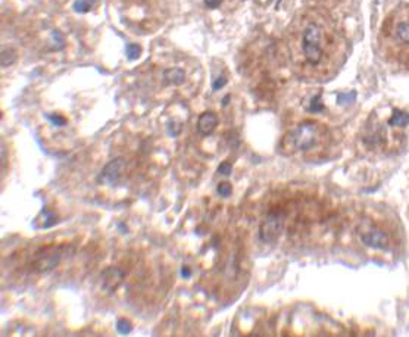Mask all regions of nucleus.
<instances>
[{
    "instance_id": "f257e3e1",
    "label": "nucleus",
    "mask_w": 409,
    "mask_h": 337,
    "mask_svg": "<svg viewBox=\"0 0 409 337\" xmlns=\"http://www.w3.org/2000/svg\"><path fill=\"white\" fill-rule=\"evenodd\" d=\"M324 36V28L316 23H309L302 31L300 49L305 64L311 68L319 67L325 58Z\"/></svg>"
},
{
    "instance_id": "f03ea898",
    "label": "nucleus",
    "mask_w": 409,
    "mask_h": 337,
    "mask_svg": "<svg viewBox=\"0 0 409 337\" xmlns=\"http://www.w3.org/2000/svg\"><path fill=\"white\" fill-rule=\"evenodd\" d=\"M319 136V130L318 125L312 122V121H305L302 124H299L294 131L290 134L291 139V146L294 150L299 152H308L311 150L313 146L316 145Z\"/></svg>"
},
{
    "instance_id": "7ed1b4c3",
    "label": "nucleus",
    "mask_w": 409,
    "mask_h": 337,
    "mask_svg": "<svg viewBox=\"0 0 409 337\" xmlns=\"http://www.w3.org/2000/svg\"><path fill=\"white\" fill-rule=\"evenodd\" d=\"M62 259V249L49 246L46 249H42L36 253L34 261H33V268L36 272H48L52 271L56 265Z\"/></svg>"
},
{
    "instance_id": "20e7f679",
    "label": "nucleus",
    "mask_w": 409,
    "mask_h": 337,
    "mask_svg": "<svg viewBox=\"0 0 409 337\" xmlns=\"http://www.w3.org/2000/svg\"><path fill=\"white\" fill-rule=\"evenodd\" d=\"M281 231H283V215L278 212H271L261 222L259 237L264 243H272L278 239Z\"/></svg>"
},
{
    "instance_id": "39448f33",
    "label": "nucleus",
    "mask_w": 409,
    "mask_h": 337,
    "mask_svg": "<svg viewBox=\"0 0 409 337\" xmlns=\"http://www.w3.org/2000/svg\"><path fill=\"white\" fill-rule=\"evenodd\" d=\"M122 168H124V159L122 158L112 159L100 171V174L97 177V183L105 184V186H114L120 180Z\"/></svg>"
},
{
    "instance_id": "423d86ee",
    "label": "nucleus",
    "mask_w": 409,
    "mask_h": 337,
    "mask_svg": "<svg viewBox=\"0 0 409 337\" xmlns=\"http://www.w3.org/2000/svg\"><path fill=\"white\" fill-rule=\"evenodd\" d=\"M361 240L368 247H374V249H385L388 246V236L378 228H371L362 233Z\"/></svg>"
},
{
    "instance_id": "0eeeda50",
    "label": "nucleus",
    "mask_w": 409,
    "mask_h": 337,
    "mask_svg": "<svg viewBox=\"0 0 409 337\" xmlns=\"http://www.w3.org/2000/svg\"><path fill=\"white\" fill-rule=\"evenodd\" d=\"M124 271L120 268H109L103 274V290L109 294L115 293L124 280Z\"/></svg>"
},
{
    "instance_id": "6e6552de",
    "label": "nucleus",
    "mask_w": 409,
    "mask_h": 337,
    "mask_svg": "<svg viewBox=\"0 0 409 337\" xmlns=\"http://www.w3.org/2000/svg\"><path fill=\"white\" fill-rule=\"evenodd\" d=\"M218 127V117L215 112L212 111H206L203 114H200L199 120H197V131L202 136H211L215 128Z\"/></svg>"
},
{
    "instance_id": "1a4fd4ad",
    "label": "nucleus",
    "mask_w": 409,
    "mask_h": 337,
    "mask_svg": "<svg viewBox=\"0 0 409 337\" xmlns=\"http://www.w3.org/2000/svg\"><path fill=\"white\" fill-rule=\"evenodd\" d=\"M164 80L169 86H181L186 81V73L181 68H169L164 73Z\"/></svg>"
},
{
    "instance_id": "9d476101",
    "label": "nucleus",
    "mask_w": 409,
    "mask_h": 337,
    "mask_svg": "<svg viewBox=\"0 0 409 337\" xmlns=\"http://www.w3.org/2000/svg\"><path fill=\"white\" fill-rule=\"evenodd\" d=\"M388 124L391 127H400V128H403V127H406L409 124V114L405 112V111H400V109H394L391 118L388 121Z\"/></svg>"
},
{
    "instance_id": "9b49d317",
    "label": "nucleus",
    "mask_w": 409,
    "mask_h": 337,
    "mask_svg": "<svg viewBox=\"0 0 409 337\" xmlns=\"http://www.w3.org/2000/svg\"><path fill=\"white\" fill-rule=\"evenodd\" d=\"M17 59H18V55H17V52H15L14 49L12 48L2 49V59H0L2 68H8V67L14 65Z\"/></svg>"
},
{
    "instance_id": "f8f14e48",
    "label": "nucleus",
    "mask_w": 409,
    "mask_h": 337,
    "mask_svg": "<svg viewBox=\"0 0 409 337\" xmlns=\"http://www.w3.org/2000/svg\"><path fill=\"white\" fill-rule=\"evenodd\" d=\"M396 37L399 42L409 46V23L403 21V23H399L396 25Z\"/></svg>"
},
{
    "instance_id": "ddd939ff",
    "label": "nucleus",
    "mask_w": 409,
    "mask_h": 337,
    "mask_svg": "<svg viewBox=\"0 0 409 337\" xmlns=\"http://www.w3.org/2000/svg\"><path fill=\"white\" fill-rule=\"evenodd\" d=\"M93 3H95V0H75L73 8L77 14H87L92 9Z\"/></svg>"
},
{
    "instance_id": "4468645a",
    "label": "nucleus",
    "mask_w": 409,
    "mask_h": 337,
    "mask_svg": "<svg viewBox=\"0 0 409 337\" xmlns=\"http://www.w3.org/2000/svg\"><path fill=\"white\" fill-rule=\"evenodd\" d=\"M125 55H127L128 61H136L142 55V48L139 45H136V43H130L125 49Z\"/></svg>"
},
{
    "instance_id": "2eb2a0df",
    "label": "nucleus",
    "mask_w": 409,
    "mask_h": 337,
    "mask_svg": "<svg viewBox=\"0 0 409 337\" xmlns=\"http://www.w3.org/2000/svg\"><path fill=\"white\" fill-rule=\"evenodd\" d=\"M308 111L311 114H318V112H322L324 111V105L321 102V95H316L311 99V103L308 106Z\"/></svg>"
},
{
    "instance_id": "dca6fc26",
    "label": "nucleus",
    "mask_w": 409,
    "mask_h": 337,
    "mask_svg": "<svg viewBox=\"0 0 409 337\" xmlns=\"http://www.w3.org/2000/svg\"><path fill=\"white\" fill-rule=\"evenodd\" d=\"M167 130H168V134L171 137H177L181 133V130H183V124L175 120L169 121L168 124H167Z\"/></svg>"
},
{
    "instance_id": "f3484780",
    "label": "nucleus",
    "mask_w": 409,
    "mask_h": 337,
    "mask_svg": "<svg viewBox=\"0 0 409 337\" xmlns=\"http://www.w3.org/2000/svg\"><path fill=\"white\" fill-rule=\"evenodd\" d=\"M217 192L221 197H230L231 193H233V186H231L228 181H221V183L218 184Z\"/></svg>"
},
{
    "instance_id": "a211bd4d",
    "label": "nucleus",
    "mask_w": 409,
    "mask_h": 337,
    "mask_svg": "<svg viewBox=\"0 0 409 337\" xmlns=\"http://www.w3.org/2000/svg\"><path fill=\"white\" fill-rule=\"evenodd\" d=\"M356 99V92H352V93H341L337 96V103L344 106V105H349L352 103L353 100Z\"/></svg>"
},
{
    "instance_id": "6ab92c4d",
    "label": "nucleus",
    "mask_w": 409,
    "mask_h": 337,
    "mask_svg": "<svg viewBox=\"0 0 409 337\" xmlns=\"http://www.w3.org/2000/svg\"><path fill=\"white\" fill-rule=\"evenodd\" d=\"M117 328H118V331H120L121 334H127V333H130V331L133 330V325H131V322L127 321V319H120V321L117 322Z\"/></svg>"
},
{
    "instance_id": "aec40b11",
    "label": "nucleus",
    "mask_w": 409,
    "mask_h": 337,
    "mask_svg": "<svg viewBox=\"0 0 409 337\" xmlns=\"http://www.w3.org/2000/svg\"><path fill=\"white\" fill-rule=\"evenodd\" d=\"M48 120L53 124V125H56V127H64V125H67V120L62 117V115H58V114H50V115H48Z\"/></svg>"
},
{
    "instance_id": "412c9836",
    "label": "nucleus",
    "mask_w": 409,
    "mask_h": 337,
    "mask_svg": "<svg viewBox=\"0 0 409 337\" xmlns=\"http://www.w3.org/2000/svg\"><path fill=\"white\" fill-rule=\"evenodd\" d=\"M52 39H53V42L56 45V49H64V46H65V39H64V36L59 31H53L52 33Z\"/></svg>"
},
{
    "instance_id": "4be33fe9",
    "label": "nucleus",
    "mask_w": 409,
    "mask_h": 337,
    "mask_svg": "<svg viewBox=\"0 0 409 337\" xmlns=\"http://www.w3.org/2000/svg\"><path fill=\"white\" fill-rule=\"evenodd\" d=\"M218 172H219L221 175L228 177V175L233 172V167H231L230 162H222V164H219V167H218Z\"/></svg>"
},
{
    "instance_id": "5701e85b",
    "label": "nucleus",
    "mask_w": 409,
    "mask_h": 337,
    "mask_svg": "<svg viewBox=\"0 0 409 337\" xmlns=\"http://www.w3.org/2000/svg\"><path fill=\"white\" fill-rule=\"evenodd\" d=\"M225 84H227V78H225L224 75H221V77H218L217 80L212 83V90H214V92H218V90H221Z\"/></svg>"
},
{
    "instance_id": "b1692460",
    "label": "nucleus",
    "mask_w": 409,
    "mask_h": 337,
    "mask_svg": "<svg viewBox=\"0 0 409 337\" xmlns=\"http://www.w3.org/2000/svg\"><path fill=\"white\" fill-rule=\"evenodd\" d=\"M43 214L48 217L46 218V222H45V227H52L56 222V215L52 214V212H49V211H43Z\"/></svg>"
},
{
    "instance_id": "393cba45",
    "label": "nucleus",
    "mask_w": 409,
    "mask_h": 337,
    "mask_svg": "<svg viewBox=\"0 0 409 337\" xmlns=\"http://www.w3.org/2000/svg\"><path fill=\"white\" fill-rule=\"evenodd\" d=\"M203 2H205V5H206L209 9H218V8L222 5L224 0H203Z\"/></svg>"
},
{
    "instance_id": "a878e982",
    "label": "nucleus",
    "mask_w": 409,
    "mask_h": 337,
    "mask_svg": "<svg viewBox=\"0 0 409 337\" xmlns=\"http://www.w3.org/2000/svg\"><path fill=\"white\" fill-rule=\"evenodd\" d=\"M181 275H183L184 278H190V275H192L190 268H189V266H183V272H181Z\"/></svg>"
},
{
    "instance_id": "bb28decb",
    "label": "nucleus",
    "mask_w": 409,
    "mask_h": 337,
    "mask_svg": "<svg viewBox=\"0 0 409 337\" xmlns=\"http://www.w3.org/2000/svg\"><path fill=\"white\" fill-rule=\"evenodd\" d=\"M230 100H231V95H227V96H225L224 99H222V100H221V106H228Z\"/></svg>"
}]
</instances>
